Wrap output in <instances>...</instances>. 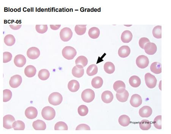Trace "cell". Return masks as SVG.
Returning a JSON list of instances; mask_svg holds the SVG:
<instances>
[{
  "label": "cell",
  "mask_w": 171,
  "mask_h": 134,
  "mask_svg": "<svg viewBox=\"0 0 171 134\" xmlns=\"http://www.w3.org/2000/svg\"><path fill=\"white\" fill-rule=\"evenodd\" d=\"M77 51L72 47L67 46L63 48L62 55L64 58L68 60H73L77 55Z\"/></svg>",
  "instance_id": "cell-1"
},
{
  "label": "cell",
  "mask_w": 171,
  "mask_h": 134,
  "mask_svg": "<svg viewBox=\"0 0 171 134\" xmlns=\"http://www.w3.org/2000/svg\"><path fill=\"white\" fill-rule=\"evenodd\" d=\"M42 115L43 119L47 121H51L55 118V110L50 107H45L42 110Z\"/></svg>",
  "instance_id": "cell-2"
},
{
  "label": "cell",
  "mask_w": 171,
  "mask_h": 134,
  "mask_svg": "<svg viewBox=\"0 0 171 134\" xmlns=\"http://www.w3.org/2000/svg\"><path fill=\"white\" fill-rule=\"evenodd\" d=\"M63 97L60 93L54 92L49 95V103L53 105L57 106L61 103Z\"/></svg>",
  "instance_id": "cell-3"
},
{
  "label": "cell",
  "mask_w": 171,
  "mask_h": 134,
  "mask_svg": "<svg viewBox=\"0 0 171 134\" xmlns=\"http://www.w3.org/2000/svg\"><path fill=\"white\" fill-rule=\"evenodd\" d=\"M95 94L93 90L88 89L82 92V98L84 102L89 103L91 102L94 99Z\"/></svg>",
  "instance_id": "cell-4"
},
{
  "label": "cell",
  "mask_w": 171,
  "mask_h": 134,
  "mask_svg": "<svg viewBox=\"0 0 171 134\" xmlns=\"http://www.w3.org/2000/svg\"><path fill=\"white\" fill-rule=\"evenodd\" d=\"M145 83L147 86L150 89H153L156 86L157 80L155 76L150 73H147L144 76Z\"/></svg>",
  "instance_id": "cell-5"
},
{
  "label": "cell",
  "mask_w": 171,
  "mask_h": 134,
  "mask_svg": "<svg viewBox=\"0 0 171 134\" xmlns=\"http://www.w3.org/2000/svg\"><path fill=\"white\" fill-rule=\"evenodd\" d=\"M73 36V32L68 27H64L60 32V38L62 41L68 42L71 39Z\"/></svg>",
  "instance_id": "cell-6"
},
{
  "label": "cell",
  "mask_w": 171,
  "mask_h": 134,
  "mask_svg": "<svg viewBox=\"0 0 171 134\" xmlns=\"http://www.w3.org/2000/svg\"><path fill=\"white\" fill-rule=\"evenodd\" d=\"M136 64L138 67L144 69L148 66L149 60L147 56L144 55H141L137 57L136 60Z\"/></svg>",
  "instance_id": "cell-7"
},
{
  "label": "cell",
  "mask_w": 171,
  "mask_h": 134,
  "mask_svg": "<svg viewBox=\"0 0 171 134\" xmlns=\"http://www.w3.org/2000/svg\"><path fill=\"white\" fill-rule=\"evenodd\" d=\"M15 121V118L12 115H6L3 118V127L5 129H11L13 128V123Z\"/></svg>",
  "instance_id": "cell-8"
},
{
  "label": "cell",
  "mask_w": 171,
  "mask_h": 134,
  "mask_svg": "<svg viewBox=\"0 0 171 134\" xmlns=\"http://www.w3.org/2000/svg\"><path fill=\"white\" fill-rule=\"evenodd\" d=\"M22 82V78L19 75L16 74L11 78L9 84L11 87L13 88H18Z\"/></svg>",
  "instance_id": "cell-9"
},
{
  "label": "cell",
  "mask_w": 171,
  "mask_h": 134,
  "mask_svg": "<svg viewBox=\"0 0 171 134\" xmlns=\"http://www.w3.org/2000/svg\"><path fill=\"white\" fill-rule=\"evenodd\" d=\"M40 52L38 48L32 47L27 50V55L29 59L31 60H35L38 58L40 55Z\"/></svg>",
  "instance_id": "cell-10"
},
{
  "label": "cell",
  "mask_w": 171,
  "mask_h": 134,
  "mask_svg": "<svg viewBox=\"0 0 171 134\" xmlns=\"http://www.w3.org/2000/svg\"><path fill=\"white\" fill-rule=\"evenodd\" d=\"M25 114L28 119H33L37 118L38 111L34 107H29L26 109Z\"/></svg>",
  "instance_id": "cell-11"
},
{
  "label": "cell",
  "mask_w": 171,
  "mask_h": 134,
  "mask_svg": "<svg viewBox=\"0 0 171 134\" xmlns=\"http://www.w3.org/2000/svg\"><path fill=\"white\" fill-rule=\"evenodd\" d=\"M145 52L149 55H153L156 53L157 47L156 45L153 43H147L144 46Z\"/></svg>",
  "instance_id": "cell-12"
},
{
  "label": "cell",
  "mask_w": 171,
  "mask_h": 134,
  "mask_svg": "<svg viewBox=\"0 0 171 134\" xmlns=\"http://www.w3.org/2000/svg\"><path fill=\"white\" fill-rule=\"evenodd\" d=\"M130 104L135 107H140L142 103V98L140 95L135 94L132 96L130 100Z\"/></svg>",
  "instance_id": "cell-13"
},
{
  "label": "cell",
  "mask_w": 171,
  "mask_h": 134,
  "mask_svg": "<svg viewBox=\"0 0 171 134\" xmlns=\"http://www.w3.org/2000/svg\"><path fill=\"white\" fill-rule=\"evenodd\" d=\"M153 110L148 106H144L140 109L139 111L140 116L142 118H148L151 116Z\"/></svg>",
  "instance_id": "cell-14"
},
{
  "label": "cell",
  "mask_w": 171,
  "mask_h": 134,
  "mask_svg": "<svg viewBox=\"0 0 171 134\" xmlns=\"http://www.w3.org/2000/svg\"><path fill=\"white\" fill-rule=\"evenodd\" d=\"M88 63V59L85 56H80L75 60L76 66L80 69L83 68L86 66Z\"/></svg>",
  "instance_id": "cell-15"
},
{
  "label": "cell",
  "mask_w": 171,
  "mask_h": 134,
  "mask_svg": "<svg viewBox=\"0 0 171 134\" xmlns=\"http://www.w3.org/2000/svg\"><path fill=\"white\" fill-rule=\"evenodd\" d=\"M114 96L111 91L106 90L103 92L101 99L103 102L105 103L108 104L112 102Z\"/></svg>",
  "instance_id": "cell-16"
},
{
  "label": "cell",
  "mask_w": 171,
  "mask_h": 134,
  "mask_svg": "<svg viewBox=\"0 0 171 134\" xmlns=\"http://www.w3.org/2000/svg\"><path fill=\"white\" fill-rule=\"evenodd\" d=\"M125 84L122 81H117L113 85V89L118 93H121L126 90Z\"/></svg>",
  "instance_id": "cell-17"
},
{
  "label": "cell",
  "mask_w": 171,
  "mask_h": 134,
  "mask_svg": "<svg viewBox=\"0 0 171 134\" xmlns=\"http://www.w3.org/2000/svg\"><path fill=\"white\" fill-rule=\"evenodd\" d=\"M26 60L24 56L21 54H18L15 57L14 62L16 66L18 67H22L26 63Z\"/></svg>",
  "instance_id": "cell-18"
},
{
  "label": "cell",
  "mask_w": 171,
  "mask_h": 134,
  "mask_svg": "<svg viewBox=\"0 0 171 134\" xmlns=\"http://www.w3.org/2000/svg\"><path fill=\"white\" fill-rule=\"evenodd\" d=\"M129 47L127 46H123L121 47L118 50V55L121 58H124L127 57L130 53Z\"/></svg>",
  "instance_id": "cell-19"
},
{
  "label": "cell",
  "mask_w": 171,
  "mask_h": 134,
  "mask_svg": "<svg viewBox=\"0 0 171 134\" xmlns=\"http://www.w3.org/2000/svg\"><path fill=\"white\" fill-rule=\"evenodd\" d=\"M133 35L130 31L126 30L122 33L121 36V40L124 43H129L133 39Z\"/></svg>",
  "instance_id": "cell-20"
},
{
  "label": "cell",
  "mask_w": 171,
  "mask_h": 134,
  "mask_svg": "<svg viewBox=\"0 0 171 134\" xmlns=\"http://www.w3.org/2000/svg\"><path fill=\"white\" fill-rule=\"evenodd\" d=\"M32 126L34 129L36 130H45L46 127L45 123L40 120H37L34 121L32 124Z\"/></svg>",
  "instance_id": "cell-21"
},
{
  "label": "cell",
  "mask_w": 171,
  "mask_h": 134,
  "mask_svg": "<svg viewBox=\"0 0 171 134\" xmlns=\"http://www.w3.org/2000/svg\"><path fill=\"white\" fill-rule=\"evenodd\" d=\"M80 85L79 82L76 80L70 81L68 85V88L70 91L72 92H77L80 89Z\"/></svg>",
  "instance_id": "cell-22"
},
{
  "label": "cell",
  "mask_w": 171,
  "mask_h": 134,
  "mask_svg": "<svg viewBox=\"0 0 171 134\" xmlns=\"http://www.w3.org/2000/svg\"><path fill=\"white\" fill-rule=\"evenodd\" d=\"M36 69L35 67L32 65L27 66L25 68L24 74L27 77L32 78L34 77L36 74Z\"/></svg>",
  "instance_id": "cell-23"
},
{
  "label": "cell",
  "mask_w": 171,
  "mask_h": 134,
  "mask_svg": "<svg viewBox=\"0 0 171 134\" xmlns=\"http://www.w3.org/2000/svg\"><path fill=\"white\" fill-rule=\"evenodd\" d=\"M129 83L132 87L136 88L139 87L141 84V80L139 77L137 76H132L129 79Z\"/></svg>",
  "instance_id": "cell-24"
},
{
  "label": "cell",
  "mask_w": 171,
  "mask_h": 134,
  "mask_svg": "<svg viewBox=\"0 0 171 134\" xmlns=\"http://www.w3.org/2000/svg\"><path fill=\"white\" fill-rule=\"evenodd\" d=\"M151 72L155 74H159L162 73L161 64L158 62H154L150 66Z\"/></svg>",
  "instance_id": "cell-25"
},
{
  "label": "cell",
  "mask_w": 171,
  "mask_h": 134,
  "mask_svg": "<svg viewBox=\"0 0 171 134\" xmlns=\"http://www.w3.org/2000/svg\"><path fill=\"white\" fill-rule=\"evenodd\" d=\"M103 82L102 78L99 76H96L92 80L91 85L95 89H99L101 88Z\"/></svg>",
  "instance_id": "cell-26"
},
{
  "label": "cell",
  "mask_w": 171,
  "mask_h": 134,
  "mask_svg": "<svg viewBox=\"0 0 171 134\" xmlns=\"http://www.w3.org/2000/svg\"><path fill=\"white\" fill-rule=\"evenodd\" d=\"M118 121L121 126L124 127H127L130 124V119L127 115H123L120 116Z\"/></svg>",
  "instance_id": "cell-27"
},
{
  "label": "cell",
  "mask_w": 171,
  "mask_h": 134,
  "mask_svg": "<svg viewBox=\"0 0 171 134\" xmlns=\"http://www.w3.org/2000/svg\"><path fill=\"white\" fill-rule=\"evenodd\" d=\"M104 71L107 74H113L115 70V67L113 63L108 62H106L104 65Z\"/></svg>",
  "instance_id": "cell-28"
},
{
  "label": "cell",
  "mask_w": 171,
  "mask_h": 134,
  "mask_svg": "<svg viewBox=\"0 0 171 134\" xmlns=\"http://www.w3.org/2000/svg\"><path fill=\"white\" fill-rule=\"evenodd\" d=\"M129 93L127 90H125L121 93H116V97L118 101L121 102H125L128 100Z\"/></svg>",
  "instance_id": "cell-29"
},
{
  "label": "cell",
  "mask_w": 171,
  "mask_h": 134,
  "mask_svg": "<svg viewBox=\"0 0 171 134\" xmlns=\"http://www.w3.org/2000/svg\"><path fill=\"white\" fill-rule=\"evenodd\" d=\"M100 34V30L96 27H92L88 31L89 35L90 38L92 39H96L98 38Z\"/></svg>",
  "instance_id": "cell-30"
},
{
  "label": "cell",
  "mask_w": 171,
  "mask_h": 134,
  "mask_svg": "<svg viewBox=\"0 0 171 134\" xmlns=\"http://www.w3.org/2000/svg\"><path fill=\"white\" fill-rule=\"evenodd\" d=\"M5 43L8 46H12L15 44L16 40L13 35L12 34L6 35L4 39Z\"/></svg>",
  "instance_id": "cell-31"
},
{
  "label": "cell",
  "mask_w": 171,
  "mask_h": 134,
  "mask_svg": "<svg viewBox=\"0 0 171 134\" xmlns=\"http://www.w3.org/2000/svg\"><path fill=\"white\" fill-rule=\"evenodd\" d=\"M50 73L48 70L43 69L40 70L38 74V78L42 80L45 81L49 78Z\"/></svg>",
  "instance_id": "cell-32"
},
{
  "label": "cell",
  "mask_w": 171,
  "mask_h": 134,
  "mask_svg": "<svg viewBox=\"0 0 171 134\" xmlns=\"http://www.w3.org/2000/svg\"><path fill=\"white\" fill-rule=\"evenodd\" d=\"M98 71V69L97 65L95 64H92L90 65L87 68L86 73L88 76H91L97 74Z\"/></svg>",
  "instance_id": "cell-33"
},
{
  "label": "cell",
  "mask_w": 171,
  "mask_h": 134,
  "mask_svg": "<svg viewBox=\"0 0 171 134\" xmlns=\"http://www.w3.org/2000/svg\"><path fill=\"white\" fill-rule=\"evenodd\" d=\"M72 74L74 77L77 78H81L84 74V69L83 68L80 69L77 68V66H74L72 68Z\"/></svg>",
  "instance_id": "cell-34"
},
{
  "label": "cell",
  "mask_w": 171,
  "mask_h": 134,
  "mask_svg": "<svg viewBox=\"0 0 171 134\" xmlns=\"http://www.w3.org/2000/svg\"><path fill=\"white\" fill-rule=\"evenodd\" d=\"M75 31L77 35H83L86 32V25H77L75 27Z\"/></svg>",
  "instance_id": "cell-35"
},
{
  "label": "cell",
  "mask_w": 171,
  "mask_h": 134,
  "mask_svg": "<svg viewBox=\"0 0 171 134\" xmlns=\"http://www.w3.org/2000/svg\"><path fill=\"white\" fill-rule=\"evenodd\" d=\"M151 127L150 121L147 120H143L140 123V128L143 130H150Z\"/></svg>",
  "instance_id": "cell-36"
},
{
  "label": "cell",
  "mask_w": 171,
  "mask_h": 134,
  "mask_svg": "<svg viewBox=\"0 0 171 134\" xmlns=\"http://www.w3.org/2000/svg\"><path fill=\"white\" fill-rule=\"evenodd\" d=\"M25 128V125L23 121H17L13 123V128L15 130H24Z\"/></svg>",
  "instance_id": "cell-37"
},
{
  "label": "cell",
  "mask_w": 171,
  "mask_h": 134,
  "mask_svg": "<svg viewBox=\"0 0 171 134\" xmlns=\"http://www.w3.org/2000/svg\"><path fill=\"white\" fill-rule=\"evenodd\" d=\"M153 34L154 37L157 39L162 38V26H157L154 28Z\"/></svg>",
  "instance_id": "cell-38"
},
{
  "label": "cell",
  "mask_w": 171,
  "mask_h": 134,
  "mask_svg": "<svg viewBox=\"0 0 171 134\" xmlns=\"http://www.w3.org/2000/svg\"><path fill=\"white\" fill-rule=\"evenodd\" d=\"M68 129L67 125L63 121L57 122L54 126V130H67Z\"/></svg>",
  "instance_id": "cell-39"
},
{
  "label": "cell",
  "mask_w": 171,
  "mask_h": 134,
  "mask_svg": "<svg viewBox=\"0 0 171 134\" xmlns=\"http://www.w3.org/2000/svg\"><path fill=\"white\" fill-rule=\"evenodd\" d=\"M78 114L80 116H86L88 114L89 112L88 107L85 105H81L78 109Z\"/></svg>",
  "instance_id": "cell-40"
},
{
  "label": "cell",
  "mask_w": 171,
  "mask_h": 134,
  "mask_svg": "<svg viewBox=\"0 0 171 134\" xmlns=\"http://www.w3.org/2000/svg\"><path fill=\"white\" fill-rule=\"evenodd\" d=\"M3 93H4L3 102H6L10 101L12 96V93L11 90L9 89L4 90L3 91Z\"/></svg>",
  "instance_id": "cell-41"
},
{
  "label": "cell",
  "mask_w": 171,
  "mask_h": 134,
  "mask_svg": "<svg viewBox=\"0 0 171 134\" xmlns=\"http://www.w3.org/2000/svg\"><path fill=\"white\" fill-rule=\"evenodd\" d=\"M35 29L39 33L43 34L47 31L48 26L47 25H36L35 26Z\"/></svg>",
  "instance_id": "cell-42"
},
{
  "label": "cell",
  "mask_w": 171,
  "mask_h": 134,
  "mask_svg": "<svg viewBox=\"0 0 171 134\" xmlns=\"http://www.w3.org/2000/svg\"><path fill=\"white\" fill-rule=\"evenodd\" d=\"M154 125L158 129H162V116H157L155 118L153 121Z\"/></svg>",
  "instance_id": "cell-43"
},
{
  "label": "cell",
  "mask_w": 171,
  "mask_h": 134,
  "mask_svg": "<svg viewBox=\"0 0 171 134\" xmlns=\"http://www.w3.org/2000/svg\"><path fill=\"white\" fill-rule=\"evenodd\" d=\"M3 62L4 63H7L11 60L12 55L10 52H5L3 53Z\"/></svg>",
  "instance_id": "cell-44"
},
{
  "label": "cell",
  "mask_w": 171,
  "mask_h": 134,
  "mask_svg": "<svg viewBox=\"0 0 171 134\" xmlns=\"http://www.w3.org/2000/svg\"><path fill=\"white\" fill-rule=\"evenodd\" d=\"M150 42V40L146 37H142L140 39L139 41V45L140 47L142 49H144V46L147 43Z\"/></svg>",
  "instance_id": "cell-45"
},
{
  "label": "cell",
  "mask_w": 171,
  "mask_h": 134,
  "mask_svg": "<svg viewBox=\"0 0 171 134\" xmlns=\"http://www.w3.org/2000/svg\"><path fill=\"white\" fill-rule=\"evenodd\" d=\"M91 129L88 125L85 124L79 125L76 129V130H90Z\"/></svg>",
  "instance_id": "cell-46"
},
{
  "label": "cell",
  "mask_w": 171,
  "mask_h": 134,
  "mask_svg": "<svg viewBox=\"0 0 171 134\" xmlns=\"http://www.w3.org/2000/svg\"><path fill=\"white\" fill-rule=\"evenodd\" d=\"M11 28L13 30H17L19 29L21 27L22 25L20 23H13L9 25Z\"/></svg>",
  "instance_id": "cell-47"
},
{
  "label": "cell",
  "mask_w": 171,
  "mask_h": 134,
  "mask_svg": "<svg viewBox=\"0 0 171 134\" xmlns=\"http://www.w3.org/2000/svg\"><path fill=\"white\" fill-rule=\"evenodd\" d=\"M61 26V25H50L51 28L53 30H56L58 29Z\"/></svg>",
  "instance_id": "cell-48"
}]
</instances>
